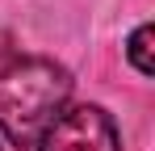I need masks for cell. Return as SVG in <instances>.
Returning a JSON list of instances; mask_svg holds the SVG:
<instances>
[{
    "label": "cell",
    "instance_id": "1",
    "mask_svg": "<svg viewBox=\"0 0 155 151\" xmlns=\"http://www.w3.org/2000/svg\"><path fill=\"white\" fill-rule=\"evenodd\" d=\"M67 97H71L67 67L42 55H17L0 46V130L17 147H34L38 134L59 118Z\"/></svg>",
    "mask_w": 155,
    "mask_h": 151
},
{
    "label": "cell",
    "instance_id": "2",
    "mask_svg": "<svg viewBox=\"0 0 155 151\" xmlns=\"http://www.w3.org/2000/svg\"><path fill=\"white\" fill-rule=\"evenodd\" d=\"M38 151H122V143L101 105H76L59 109V118L38 134Z\"/></svg>",
    "mask_w": 155,
    "mask_h": 151
},
{
    "label": "cell",
    "instance_id": "3",
    "mask_svg": "<svg viewBox=\"0 0 155 151\" xmlns=\"http://www.w3.org/2000/svg\"><path fill=\"white\" fill-rule=\"evenodd\" d=\"M151 42H155V29H151V25H138V29L130 34V46H126V55H130V63H134V72H138V76H151V72H155Z\"/></svg>",
    "mask_w": 155,
    "mask_h": 151
}]
</instances>
